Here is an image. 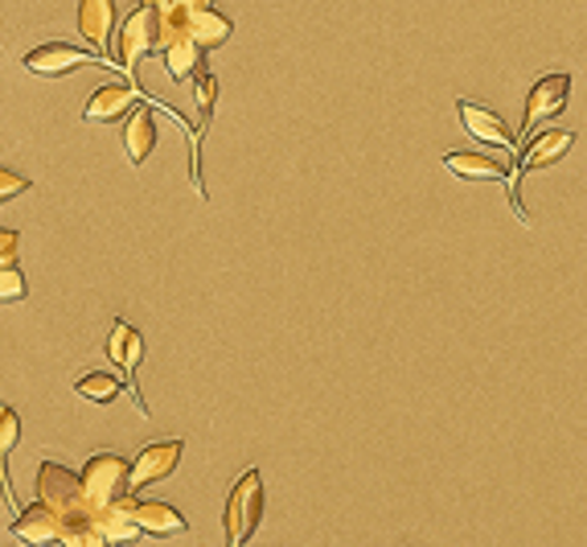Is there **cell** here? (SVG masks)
<instances>
[{"instance_id": "cell-1", "label": "cell", "mask_w": 587, "mask_h": 547, "mask_svg": "<svg viewBox=\"0 0 587 547\" xmlns=\"http://www.w3.org/2000/svg\"><path fill=\"white\" fill-rule=\"evenodd\" d=\"M37 499L49 502L58 518H63V539L66 547H99L108 544L103 532H99V518L87 506V490H82V473H75L63 461H42L37 466Z\"/></svg>"}, {"instance_id": "cell-2", "label": "cell", "mask_w": 587, "mask_h": 547, "mask_svg": "<svg viewBox=\"0 0 587 547\" xmlns=\"http://www.w3.org/2000/svg\"><path fill=\"white\" fill-rule=\"evenodd\" d=\"M82 490H87V506L95 515L124 502L132 494V461H124L120 453H95L82 466Z\"/></svg>"}, {"instance_id": "cell-3", "label": "cell", "mask_w": 587, "mask_h": 547, "mask_svg": "<svg viewBox=\"0 0 587 547\" xmlns=\"http://www.w3.org/2000/svg\"><path fill=\"white\" fill-rule=\"evenodd\" d=\"M575 149V132H567V128H546V132H539L534 141L525 144V153H518V169L510 173V203H513V215L522 222L525 219V206L518 203V186H522V177H530V173H542V169H551V165H558L563 156L572 153Z\"/></svg>"}, {"instance_id": "cell-4", "label": "cell", "mask_w": 587, "mask_h": 547, "mask_svg": "<svg viewBox=\"0 0 587 547\" xmlns=\"http://www.w3.org/2000/svg\"><path fill=\"white\" fill-rule=\"evenodd\" d=\"M259 518H263V478L259 469H247V473H239V482H234L231 499H226V544L231 547H243L251 535L259 532Z\"/></svg>"}, {"instance_id": "cell-5", "label": "cell", "mask_w": 587, "mask_h": 547, "mask_svg": "<svg viewBox=\"0 0 587 547\" xmlns=\"http://www.w3.org/2000/svg\"><path fill=\"white\" fill-rule=\"evenodd\" d=\"M144 103V91H140L136 78H115V83H103L95 87V95L82 103V124H115Z\"/></svg>"}, {"instance_id": "cell-6", "label": "cell", "mask_w": 587, "mask_h": 547, "mask_svg": "<svg viewBox=\"0 0 587 547\" xmlns=\"http://www.w3.org/2000/svg\"><path fill=\"white\" fill-rule=\"evenodd\" d=\"M21 63H25L30 75H42V78H66L70 70H78V66H124V63H115V58H108V54H82V50L70 46V42L33 46Z\"/></svg>"}, {"instance_id": "cell-7", "label": "cell", "mask_w": 587, "mask_h": 547, "mask_svg": "<svg viewBox=\"0 0 587 547\" xmlns=\"http://www.w3.org/2000/svg\"><path fill=\"white\" fill-rule=\"evenodd\" d=\"M108 359L120 367V379L128 383V395L136 400L140 416H148V404H144V395H140V383H136L140 359H144V338H140V333L128 326V321H115V326H111V333H108Z\"/></svg>"}, {"instance_id": "cell-8", "label": "cell", "mask_w": 587, "mask_h": 547, "mask_svg": "<svg viewBox=\"0 0 587 547\" xmlns=\"http://www.w3.org/2000/svg\"><path fill=\"white\" fill-rule=\"evenodd\" d=\"M567 99H572V75H542L530 95H525V116H522V132L530 128H539V120H555L558 111L567 108Z\"/></svg>"}, {"instance_id": "cell-9", "label": "cell", "mask_w": 587, "mask_h": 547, "mask_svg": "<svg viewBox=\"0 0 587 547\" xmlns=\"http://www.w3.org/2000/svg\"><path fill=\"white\" fill-rule=\"evenodd\" d=\"M156 54V17L140 4L136 13L124 17V25H120V63H124V75L136 78V66Z\"/></svg>"}, {"instance_id": "cell-10", "label": "cell", "mask_w": 587, "mask_h": 547, "mask_svg": "<svg viewBox=\"0 0 587 547\" xmlns=\"http://www.w3.org/2000/svg\"><path fill=\"white\" fill-rule=\"evenodd\" d=\"M181 440H156V445H144L132 461V494H140L144 485L165 482L173 469L181 466Z\"/></svg>"}, {"instance_id": "cell-11", "label": "cell", "mask_w": 587, "mask_h": 547, "mask_svg": "<svg viewBox=\"0 0 587 547\" xmlns=\"http://www.w3.org/2000/svg\"><path fill=\"white\" fill-rule=\"evenodd\" d=\"M456 116H461L464 132L473 136L477 144H494V149H513V132L510 124L497 116L494 108H485V103H473V99H461L456 103Z\"/></svg>"}, {"instance_id": "cell-12", "label": "cell", "mask_w": 587, "mask_h": 547, "mask_svg": "<svg viewBox=\"0 0 587 547\" xmlns=\"http://www.w3.org/2000/svg\"><path fill=\"white\" fill-rule=\"evenodd\" d=\"M9 532L21 539V544H54V539H63V518H58V511L49 506V502H33V506H21V515L9 523Z\"/></svg>"}, {"instance_id": "cell-13", "label": "cell", "mask_w": 587, "mask_h": 547, "mask_svg": "<svg viewBox=\"0 0 587 547\" xmlns=\"http://www.w3.org/2000/svg\"><path fill=\"white\" fill-rule=\"evenodd\" d=\"M115 0H78V33L91 42L99 54H108L111 50V33H115ZM111 58V54H108Z\"/></svg>"}, {"instance_id": "cell-14", "label": "cell", "mask_w": 587, "mask_h": 547, "mask_svg": "<svg viewBox=\"0 0 587 547\" xmlns=\"http://www.w3.org/2000/svg\"><path fill=\"white\" fill-rule=\"evenodd\" d=\"M140 4L156 17V54H165L177 37L189 33V13L193 9H189L186 0H140Z\"/></svg>"}, {"instance_id": "cell-15", "label": "cell", "mask_w": 587, "mask_h": 547, "mask_svg": "<svg viewBox=\"0 0 587 547\" xmlns=\"http://www.w3.org/2000/svg\"><path fill=\"white\" fill-rule=\"evenodd\" d=\"M132 511H136V523L144 527V535H153V539H169V535H177V532H189L186 515H181L177 506H169V502L136 499Z\"/></svg>"}, {"instance_id": "cell-16", "label": "cell", "mask_w": 587, "mask_h": 547, "mask_svg": "<svg viewBox=\"0 0 587 547\" xmlns=\"http://www.w3.org/2000/svg\"><path fill=\"white\" fill-rule=\"evenodd\" d=\"M124 149H128V161L132 165H144L148 153L156 149V116H153V103H140L132 116H128L124 124Z\"/></svg>"}, {"instance_id": "cell-17", "label": "cell", "mask_w": 587, "mask_h": 547, "mask_svg": "<svg viewBox=\"0 0 587 547\" xmlns=\"http://www.w3.org/2000/svg\"><path fill=\"white\" fill-rule=\"evenodd\" d=\"M444 169L452 177H464V182H501L506 177V165L489 153H468V149H452L444 153Z\"/></svg>"}, {"instance_id": "cell-18", "label": "cell", "mask_w": 587, "mask_h": 547, "mask_svg": "<svg viewBox=\"0 0 587 547\" xmlns=\"http://www.w3.org/2000/svg\"><path fill=\"white\" fill-rule=\"evenodd\" d=\"M231 33H234L231 17L222 13L218 4H210V9H193V13H189V37H193L206 54L218 50V46H226V42H231Z\"/></svg>"}, {"instance_id": "cell-19", "label": "cell", "mask_w": 587, "mask_h": 547, "mask_svg": "<svg viewBox=\"0 0 587 547\" xmlns=\"http://www.w3.org/2000/svg\"><path fill=\"white\" fill-rule=\"evenodd\" d=\"M132 502H136V494H128L124 502H115V506H108V511H99V515H95L99 518V532H103L108 544H132V539L144 535V527L136 523Z\"/></svg>"}, {"instance_id": "cell-20", "label": "cell", "mask_w": 587, "mask_h": 547, "mask_svg": "<svg viewBox=\"0 0 587 547\" xmlns=\"http://www.w3.org/2000/svg\"><path fill=\"white\" fill-rule=\"evenodd\" d=\"M160 58H165V70H169L173 83H189V78H198L206 50H201L198 42H193V37L186 33V37H177V42H173V46L165 50Z\"/></svg>"}, {"instance_id": "cell-21", "label": "cell", "mask_w": 587, "mask_h": 547, "mask_svg": "<svg viewBox=\"0 0 587 547\" xmlns=\"http://www.w3.org/2000/svg\"><path fill=\"white\" fill-rule=\"evenodd\" d=\"M75 391L91 404H111V400H120V391H128V383L108 375V371H87V375L75 379Z\"/></svg>"}, {"instance_id": "cell-22", "label": "cell", "mask_w": 587, "mask_h": 547, "mask_svg": "<svg viewBox=\"0 0 587 547\" xmlns=\"http://www.w3.org/2000/svg\"><path fill=\"white\" fill-rule=\"evenodd\" d=\"M16 437H21V416H16L13 407H4L0 412V457L9 461V453L16 449Z\"/></svg>"}, {"instance_id": "cell-23", "label": "cell", "mask_w": 587, "mask_h": 547, "mask_svg": "<svg viewBox=\"0 0 587 547\" xmlns=\"http://www.w3.org/2000/svg\"><path fill=\"white\" fill-rule=\"evenodd\" d=\"M0 297L9 300H25V276H21V267L16 264H4L0 267Z\"/></svg>"}, {"instance_id": "cell-24", "label": "cell", "mask_w": 587, "mask_h": 547, "mask_svg": "<svg viewBox=\"0 0 587 547\" xmlns=\"http://www.w3.org/2000/svg\"><path fill=\"white\" fill-rule=\"evenodd\" d=\"M25 189H30V182H25L21 173H13V169L0 173V198H4V203H9L13 194H25Z\"/></svg>"}, {"instance_id": "cell-25", "label": "cell", "mask_w": 587, "mask_h": 547, "mask_svg": "<svg viewBox=\"0 0 587 547\" xmlns=\"http://www.w3.org/2000/svg\"><path fill=\"white\" fill-rule=\"evenodd\" d=\"M4 264H16V234L9 227L0 231V267Z\"/></svg>"}, {"instance_id": "cell-26", "label": "cell", "mask_w": 587, "mask_h": 547, "mask_svg": "<svg viewBox=\"0 0 587 547\" xmlns=\"http://www.w3.org/2000/svg\"><path fill=\"white\" fill-rule=\"evenodd\" d=\"M189 9H210V4H214V0H186Z\"/></svg>"}]
</instances>
